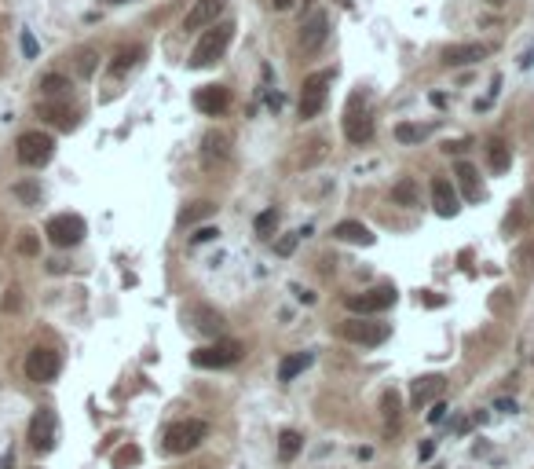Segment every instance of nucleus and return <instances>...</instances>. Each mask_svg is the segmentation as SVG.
Returning <instances> with one entry per match:
<instances>
[{
    "label": "nucleus",
    "instance_id": "nucleus-1",
    "mask_svg": "<svg viewBox=\"0 0 534 469\" xmlns=\"http://www.w3.org/2000/svg\"><path fill=\"white\" fill-rule=\"evenodd\" d=\"M234 40V23H212L205 33H202V40L195 45V52H190V67H209V62H216L224 52H227V45Z\"/></svg>",
    "mask_w": 534,
    "mask_h": 469
},
{
    "label": "nucleus",
    "instance_id": "nucleus-2",
    "mask_svg": "<svg viewBox=\"0 0 534 469\" xmlns=\"http://www.w3.org/2000/svg\"><path fill=\"white\" fill-rule=\"evenodd\" d=\"M209 436V425L202 418H187V422H176L165 429V451L168 455H187Z\"/></svg>",
    "mask_w": 534,
    "mask_h": 469
},
{
    "label": "nucleus",
    "instance_id": "nucleus-3",
    "mask_svg": "<svg viewBox=\"0 0 534 469\" xmlns=\"http://www.w3.org/2000/svg\"><path fill=\"white\" fill-rule=\"evenodd\" d=\"M330 84H333V70H318L304 81V89H301V118L311 121L323 114V106H326V96H330Z\"/></svg>",
    "mask_w": 534,
    "mask_h": 469
},
{
    "label": "nucleus",
    "instance_id": "nucleus-4",
    "mask_svg": "<svg viewBox=\"0 0 534 469\" xmlns=\"http://www.w3.org/2000/svg\"><path fill=\"white\" fill-rule=\"evenodd\" d=\"M242 359V345L238 341H216V345H205V349H195L190 352V363L202 367V371H212V367H231Z\"/></svg>",
    "mask_w": 534,
    "mask_h": 469
},
{
    "label": "nucleus",
    "instance_id": "nucleus-5",
    "mask_svg": "<svg viewBox=\"0 0 534 469\" xmlns=\"http://www.w3.org/2000/svg\"><path fill=\"white\" fill-rule=\"evenodd\" d=\"M48 242L52 246H59V249H70V246H77L81 239H84V220L77 217V213H59V217H52L48 220Z\"/></svg>",
    "mask_w": 534,
    "mask_h": 469
},
{
    "label": "nucleus",
    "instance_id": "nucleus-6",
    "mask_svg": "<svg viewBox=\"0 0 534 469\" xmlns=\"http://www.w3.org/2000/svg\"><path fill=\"white\" fill-rule=\"evenodd\" d=\"M55 154V140L48 132H26V136H18V162L30 165V169H40V165H48Z\"/></svg>",
    "mask_w": 534,
    "mask_h": 469
},
{
    "label": "nucleus",
    "instance_id": "nucleus-7",
    "mask_svg": "<svg viewBox=\"0 0 534 469\" xmlns=\"http://www.w3.org/2000/svg\"><path fill=\"white\" fill-rule=\"evenodd\" d=\"M395 297H399L395 286H377V290H366V293L344 297V305H348V312H355V315H377V312H384V308H392Z\"/></svg>",
    "mask_w": 534,
    "mask_h": 469
},
{
    "label": "nucleus",
    "instance_id": "nucleus-8",
    "mask_svg": "<svg viewBox=\"0 0 534 469\" xmlns=\"http://www.w3.org/2000/svg\"><path fill=\"white\" fill-rule=\"evenodd\" d=\"M388 334H392L388 323H370V319H348V323H340V337L355 341V345H366V349L384 345Z\"/></svg>",
    "mask_w": 534,
    "mask_h": 469
},
{
    "label": "nucleus",
    "instance_id": "nucleus-9",
    "mask_svg": "<svg viewBox=\"0 0 534 469\" xmlns=\"http://www.w3.org/2000/svg\"><path fill=\"white\" fill-rule=\"evenodd\" d=\"M26 374H30V381H40V385L55 381V374H59V352L55 349H33L26 356Z\"/></svg>",
    "mask_w": 534,
    "mask_h": 469
},
{
    "label": "nucleus",
    "instance_id": "nucleus-10",
    "mask_svg": "<svg viewBox=\"0 0 534 469\" xmlns=\"http://www.w3.org/2000/svg\"><path fill=\"white\" fill-rule=\"evenodd\" d=\"M30 443H33V451L40 455H48L52 447H55V414L48 407H40L30 422Z\"/></svg>",
    "mask_w": 534,
    "mask_h": 469
},
{
    "label": "nucleus",
    "instance_id": "nucleus-11",
    "mask_svg": "<svg viewBox=\"0 0 534 469\" xmlns=\"http://www.w3.org/2000/svg\"><path fill=\"white\" fill-rule=\"evenodd\" d=\"M224 8H227V0H195V8H190L187 18H183V30L195 33V30L212 26V23H216V18L224 15Z\"/></svg>",
    "mask_w": 534,
    "mask_h": 469
},
{
    "label": "nucleus",
    "instance_id": "nucleus-12",
    "mask_svg": "<svg viewBox=\"0 0 534 469\" xmlns=\"http://www.w3.org/2000/svg\"><path fill=\"white\" fill-rule=\"evenodd\" d=\"M195 106L202 114H209V118H220L231 106V92L224 89V84H205V89L195 92Z\"/></svg>",
    "mask_w": 534,
    "mask_h": 469
},
{
    "label": "nucleus",
    "instance_id": "nucleus-13",
    "mask_svg": "<svg viewBox=\"0 0 534 469\" xmlns=\"http://www.w3.org/2000/svg\"><path fill=\"white\" fill-rule=\"evenodd\" d=\"M326 37H330V18H326V11H315L308 23L301 26V45H304V52L323 48Z\"/></svg>",
    "mask_w": 534,
    "mask_h": 469
},
{
    "label": "nucleus",
    "instance_id": "nucleus-14",
    "mask_svg": "<svg viewBox=\"0 0 534 469\" xmlns=\"http://www.w3.org/2000/svg\"><path fill=\"white\" fill-rule=\"evenodd\" d=\"M432 205H436L439 217H458L461 202H458V191H454L451 180H443V176L432 180Z\"/></svg>",
    "mask_w": 534,
    "mask_h": 469
},
{
    "label": "nucleus",
    "instance_id": "nucleus-15",
    "mask_svg": "<svg viewBox=\"0 0 534 469\" xmlns=\"http://www.w3.org/2000/svg\"><path fill=\"white\" fill-rule=\"evenodd\" d=\"M344 136H348L355 147L370 143V140H373V118H370V114H359V111H348V118H344Z\"/></svg>",
    "mask_w": 534,
    "mask_h": 469
},
{
    "label": "nucleus",
    "instance_id": "nucleus-16",
    "mask_svg": "<svg viewBox=\"0 0 534 469\" xmlns=\"http://www.w3.org/2000/svg\"><path fill=\"white\" fill-rule=\"evenodd\" d=\"M333 234L340 242H355V246H373V231L366 224H359V220H340L333 227Z\"/></svg>",
    "mask_w": 534,
    "mask_h": 469
},
{
    "label": "nucleus",
    "instance_id": "nucleus-17",
    "mask_svg": "<svg viewBox=\"0 0 534 469\" xmlns=\"http://www.w3.org/2000/svg\"><path fill=\"white\" fill-rule=\"evenodd\" d=\"M483 55H487L483 45H451L443 52V62L446 67H468V62H480Z\"/></svg>",
    "mask_w": 534,
    "mask_h": 469
},
{
    "label": "nucleus",
    "instance_id": "nucleus-18",
    "mask_svg": "<svg viewBox=\"0 0 534 469\" xmlns=\"http://www.w3.org/2000/svg\"><path fill=\"white\" fill-rule=\"evenodd\" d=\"M443 392V378L439 374H429V378H417L414 381V407L421 411L424 407V403H429V400H436Z\"/></svg>",
    "mask_w": 534,
    "mask_h": 469
},
{
    "label": "nucleus",
    "instance_id": "nucleus-19",
    "mask_svg": "<svg viewBox=\"0 0 534 469\" xmlns=\"http://www.w3.org/2000/svg\"><path fill=\"white\" fill-rule=\"evenodd\" d=\"M487 165H490V173H505V169L512 165V151H509V143L505 140H490L487 143Z\"/></svg>",
    "mask_w": 534,
    "mask_h": 469
},
{
    "label": "nucleus",
    "instance_id": "nucleus-20",
    "mask_svg": "<svg viewBox=\"0 0 534 469\" xmlns=\"http://www.w3.org/2000/svg\"><path fill=\"white\" fill-rule=\"evenodd\" d=\"M190 319H198V330H202V334H212V337H216V334L224 330V315L212 312V308H205V305L190 308Z\"/></svg>",
    "mask_w": 534,
    "mask_h": 469
},
{
    "label": "nucleus",
    "instance_id": "nucleus-21",
    "mask_svg": "<svg viewBox=\"0 0 534 469\" xmlns=\"http://www.w3.org/2000/svg\"><path fill=\"white\" fill-rule=\"evenodd\" d=\"M311 367V352H293V356H286L282 363H279V381H293L301 371H308Z\"/></svg>",
    "mask_w": 534,
    "mask_h": 469
},
{
    "label": "nucleus",
    "instance_id": "nucleus-22",
    "mask_svg": "<svg viewBox=\"0 0 534 469\" xmlns=\"http://www.w3.org/2000/svg\"><path fill=\"white\" fill-rule=\"evenodd\" d=\"M301 447H304V436L296 429H282L279 433V458L282 462H293L296 455H301Z\"/></svg>",
    "mask_w": 534,
    "mask_h": 469
},
{
    "label": "nucleus",
    "instance_id": "nucleus-23",
    "mask_svg": "<svg viewBox=\"0 0 534 469\" xmlns=\"http://www.w3.org/2000/svg\"><path fill=\"white\" fill-rule=\"evenodd\" d=\"M392 202H399V205H407V209H414L417 202H421V191H417V183L410 180V176H402L395 187H392Z\"/></svg>",
    "mask_w": 534,
    "mask_h": 469
},
{
    "label": "nucleus",
    "instance_id": "nucleus-24",
    "mask_svg": "<svg viewBox=\"0 0 534 469\" xmlns=\"http://www.w3.org/2000/svg\"><path fill=\"white\" fill-rule=\"evenodd\" d=\"M458 180H461V187H465V198L468 202H480V183H476V165H468V162H458Z\"/></svg>",
    "mask_w": 534,
    "mask_h": 469
},
{
    "label": "nucleus",
    "instance_id": "nucleus-25",
    "mask_svg": "<svg viewBox=\"0 0 534 469\" xmlns=\"http://www.w3.org/2000/svg\"><path fill=\"white\" fill-rule=\"evenodd\" d=\"M139 59H143V48H136V45H132V48H124V52H117V55H114V62H110V74H114V77L128 74Z\"/></svg>",
    "mask_w": 534,
    "mask_h": 469
},
{
    "label": "nucleus",
    "instance_id": "nucleus-26",
    "mask_svg": "<svg viewBox=\"0 0 534 469\" xmlns=\"http://www.w3.org/2000/svg\"><path fill=\"white\" fill-rule=\"evenodd\" d=\"M212 213H216V205H212V202H195L190 209L180 213V224H183V227H187V224H198V220L212 217Z\"/></svg>",
    "mask_w": 534,
    "mask_h": 469
},
{
    "label": "nucleus",
    "instance_id": "nucleus-27",
    "mask_svg": "<svg viewBox=\"0 0 534 469\" xmlns=\"http://www.w3.org/2000/svg\"><path fill=\"white\" fill-rule=\"evenodd\" d=\"M139 458H143V451H139V447H136V443H124L121 451L114 455V469H128V465H136Z\"/></svg>",
    "mask_w": 534,
    "mask_h": 469
},
{
    "label": "nucleus",
    "instance_id": "nucleus-28",
    "mask_svg": "<svg viewBox=\"0 0 534 469\" xmlns=\"http://www.w3.org/2000/svg\"><path fill=\"white\" fill-rule=\"evenodd\" d=\"M395 140H399V143H421V140H424V129H421V125L402 121V125H395Z\"/></svg>",
    "mask_w": 534,
    "mask_h": 469
},
{
    "label": "nucleus",
    "instance_id": "nucleus-29",
    "mask_svg": "<svg viewBox=\"0 0 534 469\" xmlns=\"http://www.w3.org/2000/svg\"><path fill=\"white\" fill-rule=\"evenodd\" d=\"M40 89H45L48 96H66V89H70V81L62 77V74H48L45 81H40Z\"/></svg>",
    "mask_w": 534,
    "mask_h": 469
},
{
    "label": "nucleus",
    "instance_id": "nucleus-30",
    "mask_svg": "<svg viewBox=\"0 0 534 469\" xmlns=\"http://www.w3.org/2000/svg\"><path fill=\"white\" fill-rule=\"evenodd\" d=\"M274 227H279V213H274V209H264L260 217H256V234H271Z\"/></svg>",
    "mask_w": 534,
    "mask_h": 469
},
{
    "label": "nucleus",
    "instance_id": "nucleus-31",
    "mask_svg": "<svg viewBox=\"0 0 534 469\" xmlns=\"http://www.w3.org/2000/svg\"><path fill=\"white\" fill-rule=\"evenodd\" d=\"M384 418H388L392 425H399V396H395V389L384 392Z\"/></svg>",
    "mask_w": 534,
    "mask_h": 469
},
{
    "label": "nucleus",
    "instance_id": "nucleus-32",
    "mask_svg": "<svg viewBox=\"0 0 534 469\" xmlns=\"http://www.w3.org/2000/svg\"><path fill=\"white\" fill-rule=\"evenodd\" d=\"M296 242H301V231H296V234H282V239L274 242V253H279V257H289V253L296 249Z\"/></svg>",
    "mask_w": 534,
    "mask_h": 469
},
{
    "label": "nucleus",
    "instance_id": "nucleus-33",
    "mask_svg": "<svg viewBox=\"0 0 534 469\" xmlns=\"http://www.w3.org/2000/svg\"><path fill=\"white\" fill-rule=\"evenodd\" d=\"M15 195L23 202H40V187L37 183H15Z\"/></svg>",
    "mask_w": 534,
    "mask_h": 469
},
{
    "label": "nucleus",
    "instance_id": "nucleus-34",
    "mask_svg": "<svg viewBox=\"0 0 534 469\" xmlns=\"http://www.w3.org/2000/svg\"><path fill=\"white\" fill-rule=\"evenodd\" d=\"M18 249H23L26 257H37V249H40L37 234H33V231H23V239H18Z\"/></svg>",
    "mask_w": 534,
    "mask_h": 469
},
{
    "label": "nucleus",
    "instance_id": "nucleus-35",
    "mask_svg": "<svg viewBox=\"0 0 534 469\" xmlns=\"http://www.w3.org/2000/svg\"><path fill=\"white\" fill-rule=\"evenodd\" d=\"M52 121H59L62 125V129H70V125H74V111H55V106H48V111H45Z\"/></svg>",
    "mask_w": 534,
    "mask_h": 469
},
{
    "label": "nucleus",
    "instance_id": "nucleus-36",
    "mask_svg": "<svg viewBox=\"0 0 534 469\" xmlns=\"http://www.w3.org/2000/svg\"><path fill=\"white\" fill-rule=\"evenodd\" d=\"M77 67H81L84 77H88V74L95 70V52H81V62H77Z\"/></svg>",
    "mask_w": 534,
    "mask_h": 469
},
{
    "label": "nucleus",
    "instance_id": "nucleus-37",
    "mask_svg": "<svg viewBox=\"0 0 534 469\" xmlns=\"http://www.w3.org/2000/svg\"><path fill=\"white\" fill-rule=\"evenodd\" d=\"M23 52H26V59L37 55V37H33L30 30H23Z\"/></svg>",
    "mask_w": 534,
    "mask_h": 469
},
{
    "label": "nucleus",
    "instance_id": "nucleus-38",
    "mask_svg": "<svg viewBox=\"0 0 534 469\" xmlns=\"http://www.w3.org/2000/svg\"><path fill=\"white\" fill-rule=\"evenodd\" d=\"M432 455H436V443H432V440H424V443L417 447V458H421V462H429Z\"/></svg>",
    "mask_w": 534,
    "mask_h": 469
},
{
    "label": "nucleus",
    "instance_id": "nucleus-39",
    "mask_svg": "<svg viewBox=\"0 0 534 469\" xmlns=\"http://www.w3.org/2000/svg\"><path fill=\"white\" fill-rule=\"evenodd\" d=\"M216 227H198V234H195V242H212V239H216Z\"/></svg>",
    "mask_w": 534,
    "mask_h": 469
},
{
    "label": "nucleus",
    "instance_id": "nucleus-40",
    "mask_svg": "<svg viewBox=\"0 0 534 469\" xmlns=\"http://www.w3.org/2000/svg\"><path fill=\"white\" fill-rule=\"evenodd\" d=\"M443 418H446V403H436V407L429 411V422H432V425H439Z\"/></svg>",
    "mask_w": 534,
    "mask_h": 469
},
{
    "label": "nucleus",
    "instance_id": "nucleus-41",
    "mask_svg": "<svg viewBox=\"0 0 534 469\" xmlns=\"http://www.w3.org/2000/svg\"><path fill=\"white\" fill-rule=\"evenodd\" d=\"M424 305H429V308H439V305H443V297L429 290V293H424Z\"/></svg>",
    "mask_w": 534,
    "mask_h": 469
},
{
    "label": "nucleus",
    "instance_id": "nucleus-42",
    "mask_svg": "<svg viewBox=\"0 0 534 469\" xmlns=\"http://www.w3.org/2000/svg\"><path fill=\"white\" fill-rule=\"evenodd\" d=\"M4 308H18V290H8V297H4Z\"/></svg>",
    "mask_w": 534,
    "mask_h": 469
},
{
    "label": "nucleus",
    "instance_id": "nucleus-43",
    "mask_svg": "<svg viewBox=\"0 0 534 469\" xmlns=\"http://www.w3.org/2000/svg\"><path fill=\"white\" fill-rule=\"evenodd\" d=\"M271 8H274V11H289L293 0H271Z\"/></svg>",
    "mask_w": 534,
    "mask_h": 469
},
{
    "label": "nucleus",
    "instance_id": "nucleus-44",
    "mask_svg": "<svg viewBox=\"0 0 534 469\" xmlns=\"http://www.w3.org/2000/svg\"><path fill=\"white\" fill-rule=\"evenodd\" d=\"M110 4H128V0H110Z\"/></svg>",
    "mask_w": 534,
    "mask_h": 469
},
{
    "label": "nucleus",
    "instance_id": "nucleus-45",
    "mask_svg": "<svg viewBox=\"0 0 534 469\" xmlns=\"http://www.w3.org/2000/svg\"><path fill=\"white\" fill-rule=\"evenodd\" d=\"M490 4H505V0H490Z\"/></svg>",
    "mask_w": 534,
    "mask_h": 469
},
{
    "label": "nucleus",
    "instance_id": "nucleus-46",
    "mask_svg": "<svg viewBox=\"0 0 534 469\" xmlns=\"http://www.w3.org/2000/svg\"><path fill=\"white\" fill-rule=\"evenodd\" d=\"M198 469H212V465H198Z\"/></svg>",
    "mask_w": 534,
    "mask_h": 469
}]
</instances>
